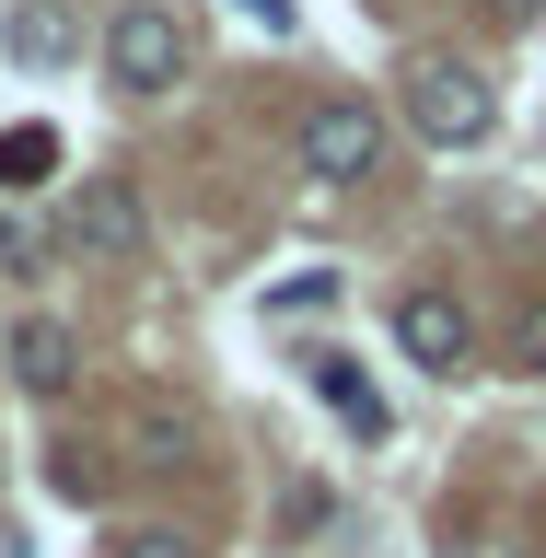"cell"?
<instances>
[{
    "mask_svg": "<svg viewBox=\"0 0 546 558\" xmlns=\"http://www.w3.org/2000/svg\"><path fill=\"white\" fill-rule=\"evenodd\" d=\"M488 117H500V94H488V70H477V59H453V47L408 59V129L430 140V151H477Z\"/></svg>",
    "mask_w": 546,
    "mask_h": 558,
    "instance_id": "1",
    "label": "cell"
},
{
    "mask_svg": "<svg viewBox=\"0 0 546 558\" xmlns=\"http://www.w3.org/2000/svg\"><path fill=\"white\" fill-rule=\"evenodd\" d=\"M291 163H303L314 186H361V174H384V117H373V105H349V94L303 105V129H291Z\"/></svg>",
    "mask_w": 546,
    "mask_h": 558,
    "instance_id": "2",
    "label": "cell"
},
{
    "mask_svg": "<svg viewBox=\"0 0 546 558\" xmlns=\"http://www.w3.org/2000/svg\"><path fill=\"white\" fill-rule=\"evenodd\" d=\"M105 82H129V94H174L186 82V24L129 0V12H105Z\"/></svg>",
    "mask_w": 546,
    "mask_h": 558,
    "instance_id": "3",
    "label": "cell"
},
{
    "mask_svg": "<svg viewBox=\"0 0 546 558\" xmlns=\"http://www.w3.org/2000/svg\"><path fill=\"white\" fill-rule=\"evenodd\" d=\"M396 349H408L418 373H465V361H477V314L418 279V291H396Z\"/></svg>",
    "mask_w": 546,
    "mask_h": 558,
    "instance_id": "4",
    "label": "cell"
},
{
    "mask_svg": "<svg viewBox=\"0 0 546 558\" xmlns=\"http://www.w3.org/2000/svg\"><path fill=\"white\" fill-rule=\"evenodd\" d=\"M117 418H129V453L151 465V477H186V465H198V408H186V396L139 384V396H129Z\"/></svg>",
    "mask_w": 546,
    "mask_h": 558,
    "instance_id": "5",
    "label": "cell"
},
{
    "mask_svg": "<svg viewBox=\"0 0 546 558\" xmlns=\"http://www.w3.org/2000/svg\"><path fill=\"white\" fill-rule=\"evenodd\" d=\"M70 233L94 244V256H117V268H129V256H151V209H139L129 174H94V186H82V209H70Z\"/></svg>",
    "mask_w": 546,
    "mask_h": 558,
    "instance_id": "6",
    "label": "cell"
},
{
    "mask_svg": "<svg viewBox=\"0 0 546 558\" xmlns=\"http://www.w3.org/2000/svg\"><path fill=\"white\" fill-rule=\"evenodd\" d=\"M0 361H12L24 396H70V384H82V338H70L59 314H24V326L0 338Z\"/></svg>",
    "mask_w": 546,
    "mask_h": 558,
    "instance_id": "7",
    "label": "cell"
},
{
    "mask_svg": "<svg viewBox=\"0 0 546 558\" xmlns=\"http://www.w3.org/2000/svg\"><path fill=\"white\" fill-rule=\"evenodd\" d=\"M0 47H12L24 70H59V59H82V24H70L59 0H24V12L0 24Z\"/></svg>",
    "mask_w": 546,
    "mask_h": 558,
    "instance_id": "8",
    "label": "cell"
},
{
    "mask_svg": "<svg viewBox=\"0 0 546 558\" xmlns=\"http://www.w3.org/2000/svg\"><path fill=\"white\" fill-rule=\"evenodd\" d=\"M47 163H59V129H47V117L0 129V198H35V186H47Z\"/></svg>",
    "mask_w": 546,
    "mask_h": 558,
    "instance_id": "9",
    "label": "cell"
},
{
    "mask_svg": "<svg viewBox=\"0 0 546 558\" xmlns=\"http://www.w3.org/2000/svg\"><path fill=\"white\" fill-rule=\"evenodd\" d=\"M314 396H326V408H338L349 430H384V396H373V373H361V361H338V349L314 361Z\"/></svg>",
    "mask_w": 546,
    "mask_h": 558,
    "instance_id": "10",
    "label": "cell"
},
{
    "mask_svg": "<svg viewBox=\"0 0 546 558\" xmlns=\"http://www.w3.org/2000/svg\"><path fill=\"white\" fill-rule=\"evenodd\" d=\"M0 268H12V279H47V233H35L24 209H0Z\"/></svg>",
    "mask_w": 546,
    "mask_h": 558,
    "instance_id": "11",
    "label": "cell"
},
{
    "mask_svg": "<svg viewBox=\"0 0 546 558\" xmlns=\"http://www.w3.org/2000/svg\"><path fill=\"white\" fill-rule=\"evenodd\" d=\"M117 558H209V547L174 535V523H139V535H117Z\"/></svg>",
    "mask_w": 546,
    "mask_h": 558,
    "instance_id": "12",
    "label": "cell"
},
{
    "mask_svg": "<svg viewBox=\"0 0 546 558\" xmlns=\"http://www.w3.org/2000/svg\"><path fill=\"white\" fill-rule=\"evenodd\" d=\"M512 373H546V303H523V326H512Z\"/></svg>",
    "mask_w": 546,
    "mask_h": 558,
    "instance_id": "13",
    "label": "cell"
},
{
    "mask_svg": "<svg viewBox=\"0 0 546 558\" xmlns=\"http://www.w3.org/2000/svg\"><path fill=\"white\" fill-rule=\"evenodd\" d=\"M535 12H546V0H488V24H535Z\"/></svg>",
    "mask_w": 546,
    "mask_h": 558,
    "instance_id": "14",
    "label": "cell"
}]
</instances>
